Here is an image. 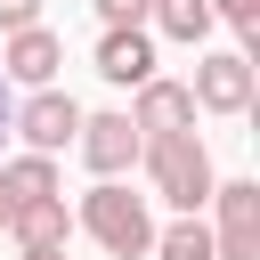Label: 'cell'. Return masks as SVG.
Masks as SVG:
<instances>
[{
  "mask_svg": "<svg viewBox=\"0 0 260 260\" xmlns=\"http://www.w3.org/2000/svg\"><path fill=\"white\" fill-rule=\"evenodd\" d=\"M130 130L138 138H171V130H195V98H187V81H138V106H130Z\"/></svg>",
  "mask_w": 260,
  "mask_h": 260,
  "instance_id": "7",
  "label": "cell"
},
{
  "mask_svg": "<svg viewBox=\"0 0 260 260\" xmlns=\"http://www.w3.org/2000/svg\"><path fill=\"white\" fill-rule=\"evenodd\" d=\"M8 236H16L24 252H65V236H73V219H65V195H41V203H16Z\"/></svg>",
  "mask_w": 260,
  "mask_h": 260,
  "instance_id": "10",
  "label": "cell"
},
{
  "mask_svg": "<svg viewBox=\"0 0 260 260\" xmlns=\"http://www.w3.org/2000/svg\"><path fill=\"white\" fill-rule=\"evenodd\" d=\"M81 228H89L114 260H146V252H154V219H146V203H138L122 179H98V187L81 195Z\"/></svg>",
  "mask_w": 260,
  "mask_h": 260,
  "instance_id": "2",
  "label": "cell"
},
{
  "mask_svg": "<svg viewBox=\"0 0 260 260\" xmlns=\"http://www.w3.org/2000/svg\"><path fill=\"white\" fill-rule=\"evenodd\" d=\"M24 260H65V252H24Z\"/></svg>",
  "mask_w": 260,
  "mask_h": 260,
  "instance_id": "18",
  "label": "cell"
},
{
  "mask_svg": "<svg viewBox=\"0 0 260 260\" xmlns=\"http://www.w3.org/2000/svg\"><path fill=\"white\" fill-rule=\"evenodd\" d=\"M187 98H195V114H244V106H252V57H244V49L203 57L195 81H187Z\"/></svg>",
  "mask_w": 260,
  "mask_h": 260,
  "instance_id": "4",
  "label": "cell"
},
{
  "mask_svg": "<svg viewBox=\"0 0 260 260\" xmlns=\"http://www.w3.org/2000/svg\"><path fill=\"white\" fill-rule=\"evenodd\" d=\"M98 16H106V32H130V24L154 16V0H98Z\"/></svg>",
  "mask_w": 260,
  "mask_h": 260,
  "instance_id": "15",
  "label": "cell"
},
{
  "mask_svg": "<svg viewBox=\"0 0 260 260\" xmlns=\"http://www.w3.org/2000/svg\"><path fill=\"white\" fill-rule=\"evenodd\" d=\"M73 146H81V162H89L98 179H122V171L138 162V130H130V114H81Z\"/></svg>",
  "mask_w": 260,
  "mask_h": 260,
  "instance_id": "6",
  "label": "cell"
},
{
  "mask_svg": "<svg viewBox=\"0 0 260 260\" xmlns=\"http://www.w3.org/2000/svg\"><path fill=\"white\" fill-rule=\"evenodd\" d=\"M154 260H211V228H203V219L162 228V236H154Z\"/></svg>",
  "mask_w": 260,
  "mask_h": 260,
  "instance_id": "13",
  "label": "cell"
},
{
  "mask_svg": "<svg viewBox=\"0 0 260 260\" xmlns=\"http://www.w3.org/2000/svg\"><path fill=\"white\" fill-rule=\"evenodd\" d=\"M8 219H16V195H8V187H0V228H8Z\"/></svg>",
  "mask_w": 260,
  "mask_h": 260,
  "instance_id": "17",
  "label": "cell"
},
{
  "mask_svg": "<svg viewBox=\"0 0 260 260\" xmlns=\"http://www.w3.org/2000/svg\"><path fill=\"white\" fill-rule=\"evenodd\" d=\"M211 211H219V228H211V260H260V179H228V187H211Z\"/></svg>",
  "mask_w": 260,
  "mask_h": 260,
  "instance_id": "3",
  "label": "cell"
},
{
  "mask_svg": "<svg viewBox=\"0 0 260 260\" xmlns=\"http://www.w3.org/2000/svg\"><path fill=\"white\" fill-rule=\"evenodd\" d=\"M0 187L16 203H41V195H57V162L49 154H16V162H0Z\"/></svg>",
  "mask_w": 260,
  "mask_h": 260,
  "instance_id": "12",
  "label": "cell"
},
{
  "mask_svg": "<svg viewBox=\"0 0 260 260\" xmlns=\"http://www.w3.org/2000/svg\"><path fill=\"white\" fill-rule=\"evenodd\" d=\"M98 73H106V81H122V89L154 81V32H146V24H130V32H106V41H98Z\"/></svg>",
  "mask_w": 260,
  "mask_h": 260,
  "instance_id": "9",
  "label": "cell"
},
{
  "mask_svg": "<svg viewBox=\"0 0 260 260\" xmlns=\"http://www.w3.org/2000/svg\"><path fill=\"white\" fill-rule=\"evenodd\" d=\"M16 130H24V154H57V146H73L81 106H73L65 89H32V98L16 106Z\"/></svg>",
  "mask_w": 260,
  "mask_h": 260,
  "instance_id": "5",
  "label": "cell"
},
{
  "mask_svg": "<svg viewBox=\"0 0 260 260\" xmlns=\"http://www.w3.org/2000/svg\"><path fill=\"white\" fill-rule=\"evenodd\" d=\"M211 24H236L244 41H260V0H211Z\"/></svg>",
  "mask_w": 260,
  "mask_h": 260,
  "instance_id": "14",
  "label": "cell"
},
{
  "mask_svg": "<svg viewBox=\"0 0 260 260\" xmlns=\"http://www.w3.org/2000/svg\"><path fill=\"white\" fill-rule=\"evenodd\" d=\"M57 65H65V41H57L49 24H24V32H8V57H0V73H16V81H32V89H49V81H57Z\"/></svg>",
  "mask_w": 260,
  "mask_h": 260,
  "instance_id": "8",
  "label": "cell"
},
{
  "mask_svg": "<svg viewBox=\"0 0 260 260\" xmlns=\"http://www.w3.org/2000/svg\"><path fill=\"white\" fill-rule=\"evenodd\" d=\"M146 24H154L162 41H187V49H195V41L211 32V0H154V16H146Z\"/></svg>",
  "mask_w": 260,
  "mask_h": 260,
  "instance_id": "11",
  "label": "cell"
},
{
  "mask_svg": "<svg viewBox=\"0 0 260 260\" xmlns=\"http://www.w3.org/2000/svg\"><path fill=\"white\" fill-rule=\"evenodd\" d=\"M0 122H8V89H0Z\"/></svg>",
  "mask_w": 260,
  "mask_h": 260,
  "instance_id": "19",
  "label": "cell"
},
{
  "mask_svg": "<svg viewBox=\"0 0 260 260\" xmlns=\"http://www.w3.org/2000/svg\"><path fill=\"white\" fill-rule=\"evenodd\" d=\"M138 162H146V179H154V195L171 203V211H203L211 203V146L195 138V130H171V138H138Z\"/></svg>",
  "mask_w": 260,
  "mask_h": 260,
  "instance_id": "1",
  "label": "cell"
},
{
  "mask_svg": "<svg viewBox=\"0 0 260 260\" xmlns=\"http://www.w3.org/2000/svg\"><path fill=\"white\" fill-rule=\"evenodd\" d=\"M24 24H41V0H0V32H24Z\"/></svg>",
  "mask_w": 260,
  "mask_h": 260,
  "instance_id": "16",
  "label": "cell"
}]
</instances>
